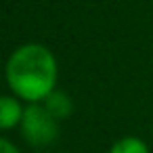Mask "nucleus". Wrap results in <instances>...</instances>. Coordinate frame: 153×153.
Returning a JSON list of instances; mask_svg holds the SVG:
<instances>
[{"label": "nucleus", "mask_w": 153, "mask_h": 153, "mask_svg": "<svg viewBox=\"0 0 153 153\" xmlns=\"http://www.w3.org/2000/svg\"><path fill=\"white\" fill-rule=\"evenodd\" d=\"M109 153H149V147L143 138H136V136H124L120 138L111 149Z\"/></svg>", "instance_id": "5"}, {"label": "nucleus", "mask_w": 153, "mask_h": 153, "mask_svg": "<svg viewBox=\"0 0 153 153\" xmlns=\"http://www.w3.org/2000/svg\"><path fill=\"white\" fill-rule=\"evenodd\" d=\"M21 134L34 147H46L57 140L59 124L57 117L40 103H30L23 111L21 120Z\"/></svg>", "instance_id": "2"}, {"label": "nucleus", "mask_w": 153, "mask_h": 153, "mask_svg": "<svg viewBox=\"0 0 153 153\" xmlns=\"http://www.w3.org/2000/svg\"><path fill=\"white\" fill-rule=\"evenodd\" d=\"M25 107L19 103L17 97H0V130H11L21 126Z\"/></svg>", "instance_id": "3"}, {"label": "nucleus", "mask_w": 153, "mask_h": 153, "mask_svg": "<svg viewBox=\"0 0 153 153\" xmlns=\"http://www.w3.org/2000/svg\"><path fill=\"white\" fill-rule=\"evenodd\" d=\"M9 88L17 99L27 103L44 101L57 84V59L55 55L36 42L23 44L7 61L4 67Z\"/></svg>", "instance_id": "1"}, {"label": "nucleus", "mask_w": 153, "mask_h": 153, "mask_svg": "<svg viewBox=\"0 0 153 153\" xmlns=\"http://www.w3.org/2000/svg\"><path fill=\"white\" fill-rule=\"evenodd\" d=\"M44 107L57 117V120H63L71 113V99L59 90H53L46 99H44Z\"/></svg>", "instance_id": "4"}, {"label": "nucleus", "mask_w": 153, "mask_h": 153, "mask_svg": "<svg viewBox=\"0 0 153 153\" xmlns=\"http://www.w3.org/2000/svg\"><path fill=\"white\" fill-rule=\"evenodd\" d=\"M0 153H21L11 140H7V138H2L0 136Z\"/></svg>", "instance_id": "6"}]
</instances>
